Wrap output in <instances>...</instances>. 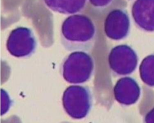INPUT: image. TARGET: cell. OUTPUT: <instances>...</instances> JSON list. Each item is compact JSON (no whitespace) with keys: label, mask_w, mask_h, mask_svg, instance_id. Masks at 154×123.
Instances as JSON below:
<instances>
[{"label":"cell","mask_w":154,"mask_h":123,"mask_svg":"<svg viewBox=\"0 0 154 123\" xmlns=\"http://www.w3.org/2000/svg\"><path fill=\"white\" fill-rule=\"evenodd\" d=\"M140 79L146 85L154 87V53L146 56L139 66Z\"/></svg>","instance_id":"cell-10"},{"label":"cell","mask_w":154,"mask_h":123,"mask_svg":"<svg viewBox=\"0 0 154 123\" xmlns=\"http://www.w3.org/2000/svg\"><path fill=\"white\" fill-rule=\"evenodd\" d=\"M95 63L91 55L84 51L71 52L63 60L62 73L67 82L82 84L88 81L94 72Z\"/></svg>","instance_id":"cell-2"},{"label":"cell","mask_w":154,"mask_h":123,"mask_svg":"<svg viewBox=\"0 0 154 123\" xmlns=\"http://www.w3.org/2000/svg\"><path fill=\"white\" fill-rule=\"evenodd\" d=\"M141 89L134 78L125 76L119 79L114 88L115 100L119 104L129 106L135 104L140 98Z\"/></svg>","instance_id":"cell-7"},{"label":"cell","mask_w":154,"mask_h":123,"mask_svg":"<svg viewBox=\"0 0 154 123\" xmlns=\"http://www.w3.org/2000/svg\"><path fill=\"white\" fill-rule=\"evenodd\" d=\"M88 0H44L47 7L57 13L74 15L82 12L86 7Z\"/></svg>","instance_id":"cell-9"},{"label":"cell","mask_w":154,"mask_h":123,"mask_svg":"<svg viewBox=\"0 0 154 123\" xmlns=\"http://www.w3.org/2000/svg\"><path fill=\"white\" fill-rule=\"evenodd\" d=\"M138 56L128 45L121 44L112 48L108 56L109 67L116 76H126L133 73L137 69Z\"/></svg>","instance_id":"cell-4"},{"label":"cell","mask_w":154,"mask_h":123,"mask_svg":"<svg viewBox=\"0 0 154 123\" xmlns=\"http://www.w3.org/2000/svg\"><path fill=\"white\" fill-rule=\"evenodd\" d=\"M97 29L92 20L84 14H74L65 19L61 25V44L69 52L90 51L93 47Z\"/></svg>","instance_id":"cell-1"},{"label":"cell","mask_w":154,"mask_h":123,"mask_svg":"<svg viewBox=\"0 0 154 123\" xmlns=\"http://www.w3.org/2000/svg\"><path fill=\"white\" fill-rule=\"evenodd\" d=\"M131 15L138 28L154 32V0H136L132 5Z\"/></svg>","instance_id":"cell-8"},{"label":"cell","mask_w":154,"mask_h":123,"mask_svg":"<svg viewBox=\"0 0 154 123\" xmlns=\"http://www.w3.org/2000/svg\"><path fill=\"white\" fill-rule=\"evenodd\" d=\"M37 41L33 30L18 27L10 33L6 43L9 53L17 58L29 57L35 52Z\"/></svg>","instance_id":"cell-5"},{"label":"cell","mask_w":154,"mask_h":123,"mask_svg":"<svg viewBox=\"0 0 154 123\" xmlns=\"http://www.w3.org/2000/svg\"><path fill=\"white\" fill-rule=\"evenodd\" d=\"M89 1L94 9L103 11L111 7L116 0H89Z\"/></svg>","instance_id":"cell-11"},{"label":"cell","mask_w":154,"mask_h":123,"mask_svg":"<svg viewBox=\"0 0 154 123\" xmlns=\"http://www.w3.org/2000/svg\"><path fill=\"white\" fill-rule=\"evenodd\" d=\"M144 123H154V107L151 109L145 115Z\"/></svg>","instance_id":"cell-12"},{"label":"cell","mask_w":154,"mask_h":123,"mask_svg":"<svg viewBox=\"0 0 154 123\" xmlns=\"http://www.w3.org/2000/svg\"><path fill=\"white\" fill-rule=\"evenodd\" d=\"M131 29L129 16L126 10L121 8L112 10L104 22L106 36L114 41L123 40L128 37Z\"/></svg>","instance_id":"cell-6"},{"label":"cell","mask_w":154,"mask_h":123,"mask_svg":"<svg viewBox=\"0 0 154 123\" xmlns=\"http://www.w3.org/2000/svg\"><path fill=\"white\" fill-rule=\"evenodd\" d=\"M91 92L88 87L71 85L66 88L63 96V104L66 113L72 118H85L92 106Z\"/></svg>","instance_id":"cell-3"}]
</instances>
